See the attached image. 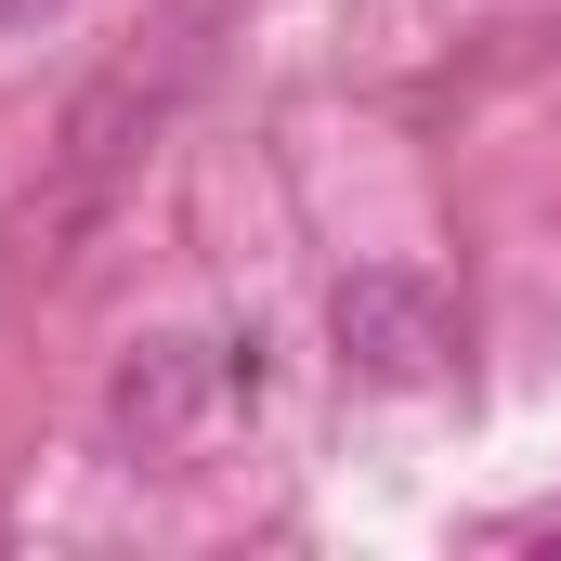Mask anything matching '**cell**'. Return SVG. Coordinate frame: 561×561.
<instances>
[{
	"mask_svg": "<svg viewBox=\"0 0 561 561\" xmlns=\"http://www.w3.org/2000/svg\"><path fill=\"white\" fill-rule=\"evenodd\" d=\"M209 26H222V0H170V26L144 39V53H118L79 105H66V131H53V183L26 196V262L53 275V262H79V236L131 196V170L157 157V131L183 118V92L209 79Z\"/></svg>",
	"mask_w": 561,
	"mask_h": 561,
	"instance_id": "cell-1",
	"label": "cell"
},
{
	"mask_svg": "<svg viewBox=\"0 0 561 561\" xmlns=\"http://www.w3.org/2000/svg\"><path fill=\"white\" fill-rule=\"evenodd\" d=\"M222 419H236V366H222V340H196V327H144L131 353L105 366V444H118L131 470H183Z\"/></svg>",
	"mask_w": 561,
	"mask_h": 561,
	"instance_id": "cell-2",
	"label": "cell"
},
{
	"mask_svg": "<svg viewBox=\"0 0 561 561\" xmlns=\"http://www.w3.org/2000/svg\"><path fill=\"white\" fill-rule=\"evenodd\" d=\"M327 340L366 392H431L457 366V300H444L431 262H353L327 287Z\"/></svg>",
	"mask_w": 561,
	"mask_h": 561,
	"instance_id": "cell-3",
	"label": "cell"
},
{
	"mask_svg": "<svg viewBox=\"0 0 561 561\" xmlns=\"http://www.w3.org/2000/svg\"><path fill=\"white\" fill-rule=\"evenodd\" d=\"M53 13H66V0H0V26H53Z\"/></svg>",
	"mask_w": 561,
	"mask_h": 561,
	"instance_id": "cell-4",
	"label": "cell"
}]
</instances>
